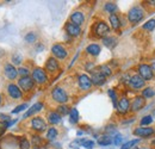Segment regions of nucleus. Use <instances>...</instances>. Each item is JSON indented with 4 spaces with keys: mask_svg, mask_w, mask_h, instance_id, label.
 <instances>
[{
    "mask_svg": "<svg viewBox=\"0 0 155 149\" xmlns=\"http://www.w3.org/2000/svg\"><path fill=\"white\" fill-rule=\"evenodd\" d=\"M146 105V99L142 95H136L133 99V101L130 103V110L133 112H137L140 110H142Z\"/></svg>",
    "mask_w": 155,
    "mask_h": 149,
    "instance_id": "f3484780",
    "label": "nucleus"
},
{
    "mask_svg": "<svg viewBox=\"0 0 155 149\" xmlns=\"http://www.w3.org/2000/svg\"><path fill=\"white\" fill-rule=\"evenodd\" d=\"M142 29L146 30V31H153L155 29V19L152 18V19H149L148 22H146V23L142 25Z\"/></svg>",
    "mask_w": 155,
    "mask_h": 149,
    "instance_id": "2f4dec72",
    "label": "nucleus"
},
{
    "mask_svg": "<svg viewBox=\"0 0 155 149\" xmlns=\"http://www.w3.org/2000/svg\"><path fill=\"white\" fill-rule=\"evenodd\" d=\"M44 71L49 74H55L60 71V63H58V60H56L55 57H49L45 62V66H44Z\"/></svg>",
    "mask_w": 155,
    "mask_h": 149,
    "instance_id": "9d476101",
    "label": "nucleus"
},
{
    "mask_svg": "<svg viewBox=\"0 0 155 149\" xmlns=\"http://www.w3.org/2000/svg\"><path fill=\"white\" fill-rule=\"evenodd\" d=\"M7 93L10 95V98L16 99V100L21 99L23 98V94H24L21 92V90L19 88V86L17 84H15V82H11V84L7 85Z\"/></svg>",
    "mask_w": 155,
    "mask_h": 149,
    "instance_id": "f8f14e48",
    "label": "nucleus"
},
{
    "mask_svg": "<svg viewBox=\"0 0 155 149\" xmlns=\"http://www.w3.org/2000/svg\"><path fill=\"white\" fill-rule=\"evenodd\" d=\"M104 10H105V12H107V13H110V15H116L117 12V5L115 2H106L105 5H104Z\"/></svg>",
    "mask_w": 155,
    "mask_h": 149,
    "instance_id": "cd10ccee",
    "label": "nucleus"
},
{
    "mask_svg": "<svg viewBox=\"0 0 155 149\" xmlns=\"http://www.w3.org/2000/svg\"><path fill=\"white\" fill-rule=\"evenodd\" d=\"M111 143H112V137L109 136V135H103V136H100L99 140H98V144H99V146H103V147L110 146Z\"/></svg>",
    "mask_w": 155,
    "mask_h": 149,
    "instance_id": "393cba45",
    "label": "nucleus"
},
{
    "mask_svg": "<svg viewBox=\"0 0 155 149\" xmlns=\"http://www.w3.org/2000/svg\"><path fill=\"white\" fill-rule=\"evenodd\" d=\"M155 130L150 127H137L134 130V135L140 137V138H148L150 136H153Z\"/></svg>",
    "mask_w": 155,
    "mask_h": 149,
    "instance_id": "4468645a",
    "label": "nucleus"
},
{
    "mask_svg": "<svg viewBox=\"0 0 155 149\" xmlns=\"http://www.w3.org/2000/svg\"><path fill=\"white\" fill-rule=\"evenodd\" d=\"M152 117H154V118H155V110L153 111V114H152Z\"/></svg>",
    "mask_w": 155,
    "mask_h": 149,
    "instance_id": "09e8293b",
    "label": "nucleus"
},
{
    "mask_svg": "<svg viewBox=\"0 0 155 149\" xmlns=\"http://www.w3.org/2000/svg\"><path fill=\"white\" fill-rule=\"evenodd\" d=\"M43 140L39 135H32V146H35V148H39V146H42Z\"/></svg>",
    "mask_w": 155,
    "mask_h": 149,
    "instance_id": "f704fd0d",
    "label": "nucleus"
},
{
    "mask_svg": "<svg viewBox=\"0 0 155 149\" xmlns=\"http://www.w3.org/2000/svg\"><path fill=\"white\" fill-rule=\"evenodd\" d=\"M18 75H20V78H23V76H30V71L26 67H19L18 68Z\"/></svg>",
    "mask_w": 155,
    "mask_h": 149,
    "instance_id": "4c0bfd02",
    "label": "nucleus"
},
{
    "mask_svg": "<svg viewBox=\"0 0 155 149\" xmlns=\"http://www.w3.org/2000/svg\"><path fill=\"white\" fill-rule=\"evenodd\" d=\"M58 136V131L56 128L51 127V128H49V129L47 130V140H49V141H54Z\"/></svg>",
    "mask_w": 155,
    "mask_h": 149,
    "instance_id": "c756f323",
    "label": "nucleus"
},
{
    "mask_svg": "<svg viewBox=\"0 0 155 149\" xmlns=\"http://www.w3.org/2000/svg\"><path fill=\"white\" fill-rule=\"evenodd\" d=\"M36 39H37V36H36V34L35 32H29V34H26V36H25V41L28 42V43H34V42H36Z\"/></svg>",
    "mask_w": 155,
    "mask_h": 149,
    "instance_id": "e433bc0d",
    "label": "nucleus"
},
{
    "mask_svg": "<svg viewBox=\"0 0 155 149\" xmlns=\"http://www.w3.org/2000/svg\"><path fill=\"white\" fill-rule=\"evenodd\" d=\"M43 108H44V104H43L42 101H38V103L34 104V105H32V106L26 111V113L24 114V118H29V117H31V116L36 114L37 112H39L41 110H43Z\"/></svg>",
    "mask_w": 155,
    "mask_h": 149,
    "instance_id": "412c9836",
    "label": "nucleus"
},
{
    "mask_svg": "<svg viewBox=\"0 0 155 149\" xmlns=\"http://www.w3.org/2000/svg\"><path fill=\"white\" fill-rule=\"evenodd\" d=\"M19 148L20 149H30L31 148V143L26 137H21L19 142Z\"/></svg>",
    "mask_w": 155,
    "mask_h": 149,
    "instance_id": "72a5a7b5",
    "label": "nucleus"
},
{
    "mask_svg": "<svg viewBox=\"0 0 155 149\" xmlns=\"http://www.w3.org/2000/svg\"><path fill=\"white\" fill-rule=\"evenodd\" d=\"M30 127H31L32 130L36 131V132H43V131L48 130L47 122L42 117H34L30 121Z\"/></svg>",
    "mask_w": 155,
    "mask_h": 149,
    "instance_id": "6e6552de",
    "label": "nucleus"
},
{
    "mask_svg": "<svg viewBox=\"0 0 155 149\" xmlns=\"http://www.w3.org/2000/svg\"><path fill=\"white\" fill-rule=\"evenodd\" d=\"M47 119H48V123H49V124L56 125L58 123H61L62 116L58 114L56 111H50V112H48V114H47Z\"/></svg>",
    "mask_w": 155,
    "mask_h": 149,
    "instance_id": "aec40b11",
    "label": "nucleus"
},
{
    "mask_svg": "<svg viewBox=\"0 0 155 149\" xmlns=\"http://www.w3.org/2000/svg\"><path fill=\"white\" fill-rule=\"evenodd\" d=\"M153 123V117L150 116V114H147V116H144V117H142V119H141V122H140V124H141V127H146V125H150Z\"/></svg>",
    "mask_w": 155,
    "mask_h": 149,
    "instance_id": "473e14b6",
    "label": "nucleus"
},
{
    "mask_svg": "<svg viewBox=\"0 0 155 149\" xmlns=\"http://www.w3.org/2000/svg\"><path fill=\"white\" fill-rule=\"evenodd\" d=\"M6 129H7V123H6V122H1V121H0V138L4 136V134H5Z\"/></svg>",
    "mask_w": 155,
    "mask_h": 149,
    "instance_id": "37998d69",
    "label": "nucleus"
},
{
    "mask_svg": "<svg viewBox=\"0 0 155 149\" xmlns=\"http://www.w3.org/2000/svg\"><path fill=\"white\" fill-rule=\"evenodd\" d=\"M109 22H110V25H111L112 30H115V31H118L120 29V26H122L120 18L117 15H110L109 16Z\"/></svg>",
    "mask_w": 155,
    "mask_h": 149,
    "instance_id": "5701e85b",
    "label": "nucleus"
},
{
    "mask_svg": "<svg viewBox=\"0 0 155 149\" xmlns=\"http://www.w3.org/2000/svg\"><path fill=\"white\" fill-rule=\"evenodd\" d=\"M140 142V140H131V141H129V142H127V143H124L120 149H131L135 144H137Z\"/></svg>",
    "mask_w": 155,
    "mask_h": 149,
    "instance_id": "c9c22d12",
    "label": "nucleus"
},
{
    "mask_svg": "<svg viewBox=\"0 0 155 149\" xmlns=\"http://www.w3.org/2000/svg\"><path fill=\"white\" fill-rule=\"evenodd\" d=\"M78 85L81 91H88L92 88V81L91 78L87 74H80L78 76Z\"/></svg>",
    "mask_w": 155,
    "mask_h": 149,
    "instance_id": "9b49d317",
    "label": "nucleus"
},
{
    "mask_svg": "<svg viewBox=\"0 0 155 149\" xmlns=\"http://www.w3.org/2000/svg\"><path fill=\"white\" fill-rule=\"evenodd\" d=\"M116 110L119 114H127L130 111V100L127 97H122L118 99L116 105Z\"/></svg>",
    "mask_w": 155,
    "mask_h": 149,
    "instance_id": "1a4fd4ad",
    "label": "nucleus"
},
{
    "mask_svg": "<svg viewBox=\"0 0 155 149\" xmlns=\"http://www.w3.org/2000/svg\"><path fill=\"white\" fill-rule=\"evenodd\" d=\"M137 73L144 81H152L154 79V69L150 65H147V63L138 65Z\"/></svg>",
    "mask_w": 155,
    "mask_h": 149,
    "instance_id": "20e7f679",
    "label": "nucleus"
},
{
    "mask_svg": "<svg viewBox=\"0 0 155 149\" xmlns=\"http://www.w3.org/2000/svg\"><path fill=\"white\" fill-rule=\"evenodd\" d=\"M103 44L109 48V49H112L117 45V38L114 36H106V37L103 38Z\"/></svg>",
    "mask_w": 155,
    "mask_h": 149,
    "instance_id": "b1692460",
    "label": "nucleus"
},
{
    "mask_svg": "<svg viewBox=\"0 0 155 149\" xmlns=\"http://www.w3.org/2000/svg\"><path fill=\"white\" fill-rule=\"evenodd\" d=\"M142 97L144 99H149V98H153L155 97V88L152 87V86H148L146 88L142 90Z\"/></svg>",
    "mask_w": 155,
    "mask_h": 149,
    "instance_id": "a878e982",
    "label": "nucleus"
},
{
    "mask_svg": "<svg viewBox=\"0 0 155 149\" xmlns=\"http://www.w3.org/2000/svg\"><path fill=\"white\" fill-rule=\"evenodd\" d=\"M90 78H91L92 85H96V86H101V85H104L106 82V78L98 71V68L92 72V74H91Z\"/></svg>",
    "mask_w": 155,
    "mask_h": 149,
    "instance_id": "a211bd4d",
    "label": "nucleus"
},
{
    "mask_svg": "<svg viewBox=\"0 0 155 149\" xmlns=\"http://www.w3.org/2000/svg\"><path fill=\"white\" fill-rule=\"evenodd\" d=\"M144 15H146V11L144 8L141 6V5H136L134 7H131L127 15L128 20L131 23V24H137L140 23L142 19L144 18Z\"/></svg>",
    "mask_w": 155,
    "mask_h": 149,
    "instance_id": "f257e3e1",
    "label": "nucleus"
},
{
    "mask_svg": "<svg viewBox=\"0 0 155 149\" xmlns=\"http://www.w3.org/2000/svg\"><path fill=\"white\" fill-rule=\"evenodd\" d=\"M147 2H148V5H149V6H154V7H155V0H152V1H147Z\"/></svg>",
    "mask_w": 155,
    "mask_h": 149,
    "instance_id": "49530a36",
    "label": "nucleus"
},
{
    "mask_svg": "<svg viewBox=\"0 0 155 149\" xmlns=\"http://www.w3.org/2000/svg\"><path fill=\"white\" fill-rule=\"evenodd\" d=\"M4 73H5V76L11 80V81H15L18 76V69L12 65V63H6L4 66Z\"/></svg>",
    "mask_w": 155,
    "mask_h": 149,
    "instance_id": "2eb2a0df",
    "label": "nucleus"
},
{
    "mask_svg": "<svg viewBox=\"0 0 155 149\" xmlns=\"http://www.w3.org/2000/svg\"><path fill=\"white\" fill-rule=\"evenodd\" d=\"M107 93H109V95H110V98H111V100H112V103H114V105H115V108H116V105H117V93H116V91L115 90H109L107 91Z\"/></svg>",
    "mask_w": 155,
    "mask_h": 149,
    "instance_id": "58836bf2",
    "label": "nucleus"
},
{
    "mask_svg": "<svg viewBox=\"0 0 155 149\" xmlns=\"http://www.w3.org/2000/svg\"><path fill=\"white\" fill-rule=\"evenodd\" d=\"M98 71L104 75L105 78H107V76H110V75L112 74V68L109 65H101V66H99Z\"/></svg>",
    "mask_w": 155,
    "mask_h": 149,
    "instance_id": "c85d7f7f",
    "label": "nucleus"
},
{
    "mask_svg": "<svg viewBox=\"0 0 155 149\" xmlns=\"http://www.w3.org/2000/svg\"><path fill=\"white\" fill-rule=\"evenodd\" d=\"M51 98H53L54 101L58 103L60 105L66 104L69 100V95L67 93V91L63 87H61V86H56V87L53 88V91H51Z\"/></svg>",
    "mask_w": 155,
    "mask_h": 149,
    "instance_id": "7ed1b4c3",
    "label": "nucleus"
},
{
    "mask_svg": "<svg viewBox=\"0 0 155 149\" xmlns=\"http://www.w3.org/2000/svg\"><path fill=\"white\" fill-rule=\"evenodd\" d=\"M122 140H123V136H122L120 134H117L116 136L114 137V140H112V143H114L115 146H119V144L122 143Z\"/></svg>",
    "mask_w": 155,
    "mask_h": 149,
    "instance_id": "79ce46f5",
    "label": "nucleus"
},
{
    "mask_svg": "<svg viewBox=\"0 0 155 149\" xmlns=\"http://www.w3.org/2000/svg\"><path fill=\"white\" fill-rule=\"evenodd\" d=\"M51 54L56 60H66L68 57V50L67 48L61 44V43H55L51 47Z\"/></svg>",
    "mask_w": 155,
    "mask_h": 149,
    "instance_id": "0eeeda50",
    "label": "nucleus"
},
{
    "mask_svg": "<svg viewBox=\"0 0 155 149\" xmlns=\"http://www.w3.org/2000/svg\"><path fill=\"white\" fill-rule=\"evenodd\" d=\"M64 30H66V34L69 37H79L81 35V28L73 24V23H71V22H68L64 25Z\"/></svg>",
    "mask_w": 155,
    "mask_h": 149,
    "instance_id": "dca6fc26",
    "label": "nucleus"
},
{
    "mask_svg": "<svg viewBox=\"0 0 155 149\" xmlns=\"http://www.w3.org/2000/svg\"><path fill=\"white\" fill-rule=\"evenodd\" d=\"M34 149H42V148H34Z\"/></svg>",
    "mask_w": 155,
    "mask_h": 149,
    "instance_id": "8fccbe9b",
    "label": "nucleus"
},
{
    "mask_svg": "<svg viewBox=\"0 0 155 149\" xmlns=\"http://www.w3.org/2000/svg\"><path fill=\"white\" fill-rule=\"evenodd\" d=\"M81 144L87 149H92L94 147V142L91 141V140H84V141H81Z\"/></svg>",
    "mask_w": 155,
    "mask_h": 149,
    "instance_id": "ea45409f",
    "label": "nucleus"
},
{
    "mask_svg": "<svg viewBox=\"0 0 155 149\" xmlns=\"http://www.w3.org/2000/svg\"><path fill=\"white\" fill-rule=\"evenodd\" d=\"M85 68H86V71H88V72H93V71L96 69V66H94L93 62H88V63H86Z\"/></svg>",
    "mask_w": 155,
    "mask_h": 149,
    "instance_id": "a18cd8bd",
    "label": "nucleus"
},
{
    "mask_svg": "<svg viewBox=\"0 0 155 149\" xmlns=\"http://www.w3.org/2000/svg\"><path fill=\"white\" fill-rule=\"evenodd\" d=\"M19 88L21 90L23 93H29L35 88V81L32 80L31 75L30 76H23L18 79V84Z\"/></svg>",
    "mask_w": 155,
    "mask_h": 149,
    "instance_id": "423d86ee",
    "label": "nucleus"
},
{
    "mask_svg": "<svg viewBox=\"0 0 155 149\" xmlns=\"http://www.w3.org/2000/svg\"><path fill=\"white\" fill-rule=\"evenodd\" d=\"M21 56L19 55V54H13V56H12V65L15 66V65H20L21 63Z\"/></svg>",
    "mask_w": 155,
    "mask_h": 149,
    "instance_id": "a19ab883",
    "label": "nucleus"
},
{
    "mask_svg": "<svg viewBox=\"0 0 155 149\" xmlns=\"http://www.w3.org/2000/svg\"><path fill=\"white\" fill-rule=\"evenodd\" d=\"M69 22L78 26H81L85 23V15L81 11H74L69 17Z\"/></svg>",
    "mask_w": 155,
    "mask_h": 149,
    "instance_id": "6ab92c4d",
    "label": "nucleus"
},
{
    "mask_svg": "<svg viewBox=\"0 0 155 149\" xmlns=\"http://www.w3.org/2000/svg\"><path fill=\"white\" fill-rule=\"evenodd\" d=\"M58 114L61 116H64V114H69L71 112V108L67 105V104H62V105H58V110H56Z\"/></svg>",
    "mask_w": 155,
    "mask_h": 149,
    "instance_id": "7c9ffc66",
    "label": "nucleus"
},
{
    "mask_svg": "<svg viewBox=\"0 0 155 149\" xmlns=\"http://www.w3.org/2000/svg\"><path fill=\"white\" fill-rule=\"evenodd\" d=\"M100 51H101V48L97 43H91L86 47V53L91 56H98L100 54Z\"/></svg>",
    "mask_w": 155,
    "mask_h": 149,
    "instance_id": "4be33fe9",
    "label": "nucleus"
},
{
    "mask_svg": "<svg viewBox=\"0 0 155 149\" xmlns=\"http://www.w3.org/2000/svg\"><path fill=\"white\" fill-rule=\"evenodd\" d=\"M1 103H2V95L0 94V105H1Z\"/></svg>",
    "mask_w": 155,
    "mask_h": 149,
    "instance_id": "de8ad7c7",
    "label": "nucleus"
},
{
    "mask_svg": "<svg viewBox=\"0 0 155 149\" xmlns=\"http://www.w3.org/2000/svg\"><path fill=\"white\" fill-rule=\"evenodd\" d=\"M129 86L133 88V90H141V88H143L144 87V85H146V81L140 76L138 74H134L131 75L130 78H129Z\"/></svg>",
    "mask_w": 155,
    "mask_h": 149,
    "instance_id": "ddd939ff",
    "label": "nucleus"
},
{
    "mask_svg": "<svg viewBox=\"0 0 155 149\" xmlns=\"http://www.w3.org/2000/svg\"><path fill=\"white\" fill-rule=\"evenodd\" d=\"M92 32H93V35L98 38H103L106 37V36H109V34H110V28H109V25L105 23V22H103V20H99V22H96L94 24H93V26H92Z\"/></svg>",
    "mask_w": 155,
    "mask_h": 149,
    "instance_id": "f03ea898",
    "label": "nucleus"
},
{
    "mask_svg": "<svg viewBox=\"0 0 155 149\" xmlns=\"http://www.w3.org/2000/svg\"><path fill=\"white\" fill-rule=\"evenodd\" d=\"M31 78L35 81V84H37V85H44L48 82V73L43 68H39V67H36L32 69Z\"/></svg>",
    "mask_w": 155,
    "mask_h": 149,
    "instance_id": "39448f33",
    "label": "nucleus"
},
{
    "mask_svg": "<svg viewBox=\"0 0 155 149\" xmlns=\"http://www.w3.org/2000/svg\"><path fill=\"white\" fill-rule=\"evenodd\" d=\"M26 108H28V104H20V105L17 106V109L12 110V113H19L20 111H24Z\"/></svg>",
    "mask_w": 155,
    "mask_h": 149,
    "instance_id": "c03bdc74",
    "label": "nucleus"
},
{
    "mask_svg": "<svg viewBox=\"0 0 155 149\" xmlns=\"http://www.w3.org/2000/svg\"><path fill=\"white\" fill-rule=\"evenodd\" d=\"M79 118H80L79 111H78L75 108H72V109H71V112H69V122H71L72 124H77L78 122H79Z\"/></svg>",
    "mask_w": 155,
    "mask_h": 149,
    "instance_id": "bb28decb",
    "label": "nucleus"
}]
</instances>
